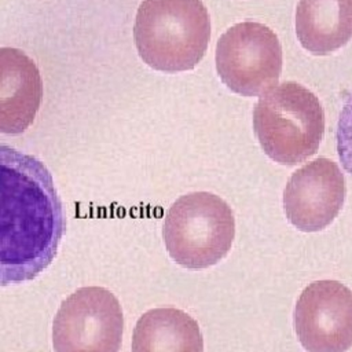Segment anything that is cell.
<instances>
[{"label":"cell","mask_w":352,"mask_h":352,"mask_svg":"<svg viewBox=\"0 0 352 352\" xmlns=\"http://www.w3.org/2000/svg\"><path fill=\"white\" fill-rule=\"evenodd\" d=\"M66 231L52 175L36 157L0 146V286L30 280L55 258Z\"/></svg>","instance_id":"obj_1"},{"label":"cell","mask_w":352,"mask_h":352,"mask_svg":"<svg viewBox=\"0 0 352 352\" xmlns=\"http://www.w3.org/2000/svg\"><path fill=\"white\" fill-rule=\"evenodd\" d=\"M133 37L150 67L176 73L194 69L210 38V19L202 0H143Z\"/></svg>","instance_id":"obj_2"},{"label":"cell","mask_w":352,"mask_h":352,"mask_svg":"<svg viewBox=\"0 0 352 352\" xmlns=\"http://www.w3.org/2000/svg\"><path fill=\"white\" fill-rule=\"evenodd\" d=\"M253 129L271 160L293 166L319 150L324 111L314 92L298 82L285 81L260 95L253 110Z\"/></svg>","instance_id":"obj_3"},{"label":"cell","mask_w":352,"mask_h":352,"mask_svg":"<svg viewBox=\"0 0 352 352\" xmlns=\"http://www.w3.org/2000/svg\"><path fill=\"white\" fill-rule=\"evenodd\" d=\"M162 236L169 256L179 265L190 270L208 268L226 257L232 246V209L216 194L188 192L168 209Z\"/></svg>","instance_id":"obj_4"},{"label":"cell","mask_w":352,"mask_h":352,"mask_svg":"<svg viewBox=\"0 0 352 352\" xmlns=\"http://www.w3.org/2000/svg\"><path fill=\"white\" fill-rule=\"evenodd\" d=\"M214 60L220 80L232 92L260 96L279 81L282 47L268 26L239 22L217 40Z\"/></svg>","instance_id":"obj_5"},{"label":"cell","mask_w":352,"mask_h":352,"mask_svg":"<svg viewBox=\"0 0 352 352\" xmlns=\"http://www.w3.org/2000/svg\"><path fill=\"white\" fill-rule=\"evenodd\" d=\"M122 330L124 316L117 297L104 287L87 286L60 304L52 342L58 352H117Z\"/></svg>","instance_id":"obj_6"},{"label":"cell","mask_w":352,"mask_h":352,"mask_svg":"<svg viewBox=\"0 0 352 352\" xmlns=\"http://www.w3.org/2000/svg\"><path fill=\"white\" fill-rule=\"evenodd\" d=\"M294 330L309 352H344L352 346V290L344 283L322 279L300 294Z\"/></svg>","instance_id":"obj_7"},{"label":"cell","mask_w":352,"mask_h":352,"mask_svg":"<svg viewBox=\"0 0 352 352\" xmlns=\"http://www.w3.org/2000/svg\"><path fill=\"white\" fill-rule=\"evenodd\" d=\"M345 192V177L338 164L326 157L312 160L293 172L286 183V217L300 231H320L338 216Z\"/></svg>","instance_id":"obj_8"},{"label":"cell","mask_w":352,"mask_h":352,"mask_svg":"<svg viewBox=\"0 0 352 352\" xmlns=\"http://www.w3.org/2000/svg\"><path fill=\"white\" fill-rule=\"evenodd\" d=\"M43 100L36 63L21 50L0 48V133L19 135L34 121Z\"/></svg>","instance_id":"obj_9"},{"label":"cell","mask_w":352,"mask_h":352,"mask_svg":"<svg viewBox=\"0 0 352 352\" xmlns=\"http://www.w3.org/2000/svg\"><path fill=\"white\" fill-rule=\"evenodd\" d=\"M296 34L314 55H329L352 38V0H300Z\"/></svg>","instance_id":"obj_10"},{"label":"cell","mask_w":352,"mask_h":352,"mask_svg":"<svg viewBox=\"0 0 352 352\" xmlns=\"http://www.w3.org/2000/svg\"><path fill=\"white\" fill-rule=\"evenodd\" d=\"M132 351H204V338L195 319L184 311L166 307L147 311L138 320Z\"/></svg>","instance_id":"obj_11"},{"label":"cell","mask_w":352,"mask_h":352,"mask_svg":"<svg viewBox=\"0 0 352 352\" xmlns=\"http://www.w3.org/2000/svg\"><path fill=\"white\" fill-rule=\"evenodd\" d=\"M336 143L341 165L344 170L352 176V89L345 96L340 110Z\"/></svg>","instance_id":"obj_12"}]
</instances>
